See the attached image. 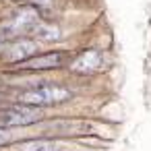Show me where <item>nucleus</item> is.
Masks as SVG:
<instances>
[{"label": "nucleus", "instance_id": "1", "mask_svg": "<svg viewBox=\"0 0 151 151\" xmlns=\"http://www.w3.org/2000/svg\"><path fill=\"white\" fill-rule=\"evenodd\" d=\"M73 97V91L66 89L64 85H42L29 91H23L17 95V101L25 106H56L62 101H68Z\"/></svg>", "mask_w": 151, "mask_h": 151}, {"label": "nucleus", "instance_id": "2", "mask_svg": "<svg viewBox=\"0 0 151 151\" xmlns=\"http://www.w3.org/2000/svg\"><path fill=\"white\" fill-rule=\"evenodd\" d=\"M44 110L37 106H13L4 112H0V126L4 128H17V126H27V124H35L44 118Z\"/></svg>", "mask_w": 151, "mask_h": 151}, {"label": "nucleus", "instance_id": "3", "mask_svg": "<svg viewBox=\"0 0 151 151\" xmlns=\"http://www.w3.org/2000/svg\"><path fill=\"white\" fill-rule=\"evenodd\" d=\"M40 23H42V21H40V13H37L35 9L27 6V9L17 11V13L9 19V23H4L2 31H4L6 35H29V33H33V31L37 29Z\"/></svg>", "mask_w": 151, "mask_h": 151}, {"label": "nucleus", "instance_id": "4", "mask_svg": "<svg viewBox=\"0 0 151 151\" xmlns=\"http://www.w3.org/2000/svg\"><path fill=\"white\" fill-rule=\"evenodd\" d=\"M68 54L66 52H48L42 56H31L29 60L21 62V70H50L58 68L66 62Z\"/></svg>", "mask_w": 151, "mask_h": 151}, {"label": "nucleus", "instance_id": "5", "mask_svg": "<svg viewBox=\"0 0 151 151\" xmlns=\"http://www.w3.org/2000/svg\"><path fill=\"white\" fill-rule=\"evenodd\" d=\"M37 52V44L33 40H17L4 50V60L6 62H25Z\"/></svg>", "mask_w": 151, "mask_h": 151}, {"label": "nucleus", "instance_id": "6", "mask_svg": "<svg viewBox=\"0 0 151 151\" xmlns=\"http://www.w3.org/2000/svg\"><path fill=\"white\" fill-rule=\"evenodd\" d=\"M101 64H104L101 52H97V50H87V52H83V54L70 64V70H73V73H79V75H93V73H97V70L101 68Z\"/></svg>", "mask_w": 151, "mask_h": 151}, {"label": "nucleus", "instance_id": "7", "mask_svg": "<svg viewBox=\"0 0 151 151\" xmlns=\"http://www.w3.org/2000/svg\"><path fill=\"white\" fill-rule=\"evenodd\" d=\"M70 145L64 141L54 139H35V141H21L13 143V151H68Z\"/></svg>", "mask_w": 151, "mask_h": 151}, {"label": "nucleus", "instance_id": "8", "mask_svg": "<svg viewBox=\"0 0 151 151\" xmlns=\"http://www.w3.org/2000/svg\"><path fill=\"white\" fill-rule=\"evenodd\" d=\"M33 35H37V40H42V42H56V40H60V29L54 25L40 23L37 29L33 31Z\"/></svg>", "mask_w": 151, "mask_h": 151}, {"label": "nucleus", "instance_id": "9", "mask_svg": "<svg viewBox=\"0 0 151 151\" xmlns=\"http://www.w3.org/2000/svg\"><path fill=\"white\" fill-rule=\"evenodd\" d=\"M15 139V130L11 128H4V126H0V145H4V143H11Z\"/></svg>", "mask_w": 151, "mask_h": 151}]
</instances>
